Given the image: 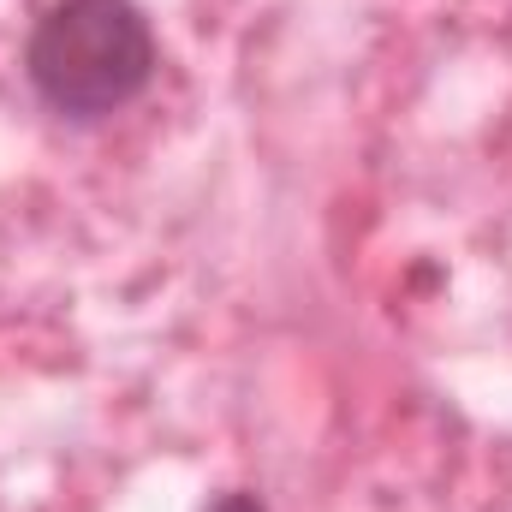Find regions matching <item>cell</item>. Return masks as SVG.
I'll return each mask as SVG.
<instances>
[{
  "mask_svg": "<svg viewBox=\"0 0 512 512\" xmlns=\"http://www.w3.org/2000/svg\"><path fill=\"white\" fill-rule=\"evenodd\" d=\"M30 90L66 120H108L155 78V36L131 0H54L24 42Z\"/></svg>",
  "mask_w": 512,
  "mask_h": 512,
  "instance_id": "obj_1",
  "label": "cell"
},
{
  "mask_svg": "<svg viewBox=\"0 0 512 512\" xmlns=\"http://www.w3.org/2000/svg\"><path fill=\"white\" fill-rule=\"evenodd\" d=\"M209 512H268V507H262L256 495H245V489H233V495H221Z\"/></svg>",
  "mask_w": 512,
  "mask_h": 512,
  "instance_id": "obj_2",
  "label": "cell"
}]
</instances>
